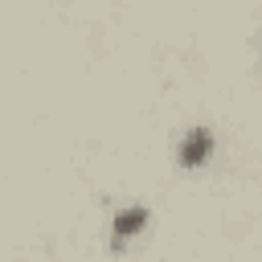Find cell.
<instances>
[{
  "label": "cell",
  "instance_id": "6da1fadb",
  "mask_svg": "<svg viewBox=\"0 0 262 262\" xmlns=\"http://www.w3.org/2000/svg\"><path fill=\"white\" fill-rule=\"evenodd\" d=\"M209 156H213V131H209V127L184 131V139H180V147H176V164L192 172V168L209 164Z\"/></svg>",
  "mask_w": 262,
  "mask_h": 262
},
{
  "label": "cell",
  "instance_id": "7a4b0ae2",
  "mask_svg": "<svg viewBox=\"0 0 262 262\" xmlns=\"http://www.w3.org/2000/svg\"><path fill=\"white\" fill-rule=\"evenodd\" d=\"M143 225H147V209H143V205L119 209V213H115V221H111V250H123V242H127V237H135Z\"/></svg>",
  "mask_w": 262,
  "mask_h": 262
}]
</instances>
